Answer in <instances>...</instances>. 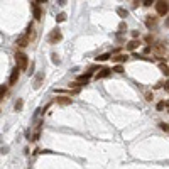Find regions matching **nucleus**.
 I'll return each mask as SVG.
<instances>
[{
  "instance_id": "6",
  "label": "nucleus",
  "mask_w": 169,
  "mask_h": 169,
  "mask_svg": "<svg viewBox=\"0 0 169 169\" xmlns=\"http://www.w3.org/2000/svg\"><path fill=\"white\" fill-rule=\"evenodd\" d=\"M110 73H112L110 68H102V69H98V73H97V76H95V78H97V80H103V78H107Z\"/></svg>"
},
{
  "instance_id": "25",
  "label": "nucleus",
  "mask_w": 169,
  "mask_h": 169,
  "mask_svg": "<svg viewBox=\"0 0 169 169\" xmlns=\"http://www.w3.org/2000/svg\"><path fill=\"white\" fill-rule=\"evenodd\" d=\"M152 98H154V95L151 93V91H147V93H145V100H149V102H151Z\"/></svg>"
},
{
  "instance_id": "5",
  "label": "nucleus",
  "mask_w": 169,
  "mask_h": 169,
  "mask_svg": "<svg viewBox=\"0 0 169 169\" xmlns=\"http://www.w3.org/2000/svg\"><path fill=\"white\" fill-rule=\"evenodd\" d=\"M31 5H32V10H34V19L39 20L41 15H42V10H41V7H39V2H31Z\"/></svg>"
},
{
  "instance_id": "23",
  "label": "nucleus",
  "mask_w": 169,
  "mask_h": 169,
  "mask_svg": "<svg viewBox=\"0 0 169 169\" xmlns=\"http://www.w3.org/2000/svg\"><path fill=\"white\" fill-rule=\"evenodd\" d=\"M51 58H53V63H54V65H59V63H61V61H59V58H58V54H56V53H53V56H51Z\"/></svg>"
},
{
  "instance_id": "18",
  "label": "nucleus",
  "mask_w": 169,
  "mask_h": 169,
  "mask_svg": "<svg viewBox=\"0 0 169 169\" xmlns=\"http://www.w3.org/2000/svg\"><path fill=\"white\" fill-rule=\"evenodd\" d=\"M168 102H159L157 103V110H164V108H168Z\"/></svg>"
},
{
  "instance_id": "28",
  "label": "nucleus",
  "mask_w": 169,
  "mask_h": 169,
  "mask_svg": "<svg viewBox=\"0 0 169 169\" xmlns=\"http://www.w3.org/2000/svg\"><path fill=\"white\" fill-rule=\"evenodd\" d=\"M151 51H152V48H151V46H145V48H144V54H147V53H151Z\"/></svg>"
},
{
  "instance_id": "15",
  "label": "nucleus",
  "mask_w": 169,
  "mask_h": 169,
  "mask_svg": "<svg viewBox=\"0 0 169 169\" xmlns=\"http://www.w3.org/2000/svg\"><path fill=\"white\" fill-rule=\"evenodd\" d=\"M156 20H157V19H156V17H152V15H149V17H147V20H145V25H147V27H152V25L156 24Z\"/></svg>"
},
{
  "instance_id": "17",
  "label": "nucleus",
  "mask_w": 169,
  "mask_h": 169,
  "mask_svg": "<svg viewBox=\"0 0 169 169\" xmlns=\"http://www.w3.org/2000/svg\"><path fill=\"white\" fill-rule=\"evenodd\" d=\"M98 61H107V59H110V53H105V54H102V56L97 58Z\"/></svg>"
},
{
  "instance_id": "7",
  "label": "nucleus",
  "mask_w": 169,
  "mask_h": 169,
  "mask_svg": "<svg viewBox=\"0 0 169 169\" xmlns=\"http://www.w3.org/2000/svg\"><path fill=\"white\" fill-rule=\"evenodd\" d=\"M19 76H20V71L15 68V69L12 71V74H10V78H8V83H10V85H15L17 81H19Z\"/></svg>"
},
{
  "instance_id": "4",
  "label": "nucleus",
  "mask_w": 169,
  "mask_h": 169,
  "mask_svg": "<svg viewBox=\"0 0 169 169\" xmlns=\"http://www.w3.org/2000/svg\"><path fill=\"white\" fill-rule=\"evenodd\" d=\"M154 51L157 53V58H164V54H166V46H164V42H157L156 46H154Z\"/></svg>"
},
{
  "instance_id": "10",
  "label": "nucleus",
  "mask_w": 169,
  "mask_h": 169,
  "mask_svg": "<svg viewBox=\"0 0 169 169\" xmlns=\"http://www.w3.org/2000/svg\"><path fill=\"white\" fill-rule=\"evenodd\" d=\"M56 102H58L59 105H63V107H66V105H71V102H73V100H71L69 97H58V98H56Z\"/></svg>"
},
{
  "instance_id": "13",
  "label": "nucleus",
  "mask_w": 169,
  "mask_h": 169,
  "mask_svg": "<svg viewBox=\"0 0 169 169\" xmlns=\"http://www.w3.org/2000/svg\"><path fill=\"white\" fill-rule=\"evenodd\" d=\"M159 69H161V71L164 73V74H166V76H168V74H169V66H168V61H166V63H161V65H159Z\"/></svg>"
},
{
  "instance_id": "1",
  "label": "nucleus",
  "mask_w": 169,
  "mask_h": 169,
  "mask_svg": "<svg viewBox=\"0 0 169 169\" xmlns=\"http://www.w3.org/2000/svg\"><path fill=\"white\" fill-rule=\"evenodd\" d=\"M15 65H17V69H19V71L27 69V66H29V58H27V54H24V53H15Z\"/></svg>"
},
{
  "instance_id": "11",
  "label": "nucleus",
  "mask_w": 169,
  "mask_h": 169,
  "mask_svg": "<svg viewBox=\"0 0 169 169\" xmlns=\"http://www.w3.org/2000/svg\"><path fill=\"white\" fill-rule=\"evenodd\" d=\"M112 61L113 63H122V61H127V56L125 54H117V56L112 58Z\"/></svg>"
},
{
  "instance_id": "12",
  "label": "nucleus",
  "mask_w": 169,
  "mask_h": 169,
  "mask_svg": "<svg viewBox=\"0 0 169 169\" xmlns=\"http://www.w3.org/2000/svg\"><path fill=\"white\" fill-rule=\"evenodd\" d=\"M139 44H140L139 41H130L129 44H127V49H129V51H135V49L139 48Z\"/></svg>"
},
{
  "instance_id": "16",
  "label": "nucleus",
  "mask_w": 169,
  "mask_h": 169,
  "mask_svg": "<svg viewBox=\"0 0 169 169\" xmlns=\"http://www.w3.org/2000/svg\"><path fill=\"white\" fill-rule=\"evenodd\" d=\"M22 105H24L22 98H19V100L15 102V110H17V112H20V110H22Z\"/></svg>"
},
{
  "instance_id": "26",
  "label": "nucleus",
  "mask_w": 169,
  "mask_h": 169,
  "mask_svg": "<svg viewBox=\"0 0 169 169\" xmlns=\"http://www.w3.org/2000/svg\"><path fill=\"white\" fill-rule=\"evenodd\" d=\"M142 4H144L145 7H151V5H152L154 2H152V0H145V2H142Z\"/></svg>"
},
{
  "instance_id": "20",
  "label": "nucleus",
  "mask_w": 169,
  "mask_h": 169,
  "mask_svg": "<svg viewBox=\"0 0 169 169\" xmlns=\"http://www.w3.org/2000/svg\"><path fill=\"white\" fill-rule=\"evenodd\" d=\"M159 125H161V129L164 130V132H166V134H168V132H169V125H168V123H166V122H161V123H159Z\"/></svg>"
},
{
  "instance_id": "9",
  "label": "nucleus",
  "mask_w": 169,
  "mask_h": 169,
  "mask_svg": "<svg viewBox=\"0 0 169 169\" xmlns=\"http://www.w3.org/2000/svg\"><path fill=\"white\" fill-rule=\"evenodd\" d=\"M17 46H20V48L29 46V37H27V36H20V37H17Z\"/></svg>"
},
{
  "instance_id": "27",
  "label": "nucleus",
  "mask_w": 169,
  "mask_h": 169,
  "mask_svg": "<svg viewBox=\"0 0 169 169\" xmlns=\"http://www.w3.org/2000/svg\"><path fill=\"white\" fill-rule=\"evenodd\" d=\"M139 34H140L139 31H132V37H134V41H135L137 37H139Z\"/></svg>"
},
{
  "instance_id": "2",
  "label": "nucleus",
  "mask_w": 169,
  "mask_h": 169,
  "mask_svg": "<svg viewBox=\"0 0 169 169\" xmlns=\"http://www.w3.org/2000/svg\"><path fill=\"white\" fill-rule=\"evenodd\" d=\"M61 39H63V34H61L59 29H53V31L49 32V36H48V42H49V44H58Z\"/></svg>"
},
{
  "instance_id": "24",
  "label": "nucleus",
  "mask_w": 169,
  "mask_h": 169,
  "mask_svg": "<svg viewBox=\"0 0 169 169\" xmlns=\"http://www.w3.org/2000/svg\"><path fill=\"white\" fill-rule=\"evenodd\" d=\"M5 86H4V85H2V86H0V100H2V97H4V95H5Z\"/></svg>"
},
{
  "instance_id": "19",
  "label": "nucleus",
  "mask_w": 169,
  "mask_h": 169,
  "mask_svg": "<svg viewBox=\"0 0 169 169\" xmlns=\"http://www.w3.org/2000/svg\"><path fill=\"white\" fill-rule=\"evenodd\" d=\"M56 20H58V22H65V20H66V14H65V12H61V14L56 17Z\"/></svg>"
},
{
  "instance_id": "21",
  "label": "nucleus",
  "mask_w": 169,
  "mask_h": 169,
  "mask_svg": "<svg viewBox=\"0 0 169 169\" xmlns=\"http://www.w3.org/2000/svg\"><path fill=\"white\" fill-rule=\"evenodd\" d=\"M112 71H115V73H123V66H122V65H117V66L112 69Z\"/></svg>"
},
{
  "instance_id": "8",
  "label": "nucleus",
  "mask_w": 169,
  "mask_h": 169,
  "mask_svg": "<svg viewBox=\"0 0 169 169\" xmlns=\"http://www.w3.org/2000/svg\"><path fill=\"white\" fill-rule=\"evenodd\" d=\"M90 76H91V73H85V74H80V76H78V80H76V83H78V85H81V83H85V85H86V83H88V80H90Z\"/></svg>"
},
{
  "instance_id": "14",
  "label": "nucleus",
  "mask_w": 169,
  "mask_h": 169,
  "mask_svg": "<svg viewBox=\"0 0 169 169\" xmlns=\"http://www.w3.org/2000/svg\"><path fill=\"white\" fill-rule=\"evenodd\" d=\"M117 14H119L122 19H125V17L129 15V12H127V10H125L123 7H117Z\"/></svg>"
},
{
  "instance_id": "29",
  "label": "nucleus",
  "mask_w": 169,
  "mask_h": 169,
  "mask_svg": "<svg viewBox=\"0 0 169 169\" xmlns=\"http://www.w3.org/2000/svg\"><path fill=\"white\" fill-rule=\"evenodd\" d=\"M8 152V147L5 145V147H2V154H7Z\"/></svg>"
},
{
  "instance_id": "3",
  "label": "nucleus",
  "mask_w": 169,
  "mask_h": 169,
  "mask_svg": "<svg viewBox=\"0 0 169 169\" xmlns=\"http://www.w3.org/2000/svg\"><path fill=\"white\" fill-rule=\"evenodd\" d=\"M154 5H156V12H157L159 15H162V17L168 15V12H169V5H168V2L161 0V2H156Z\"/></svg>"
},
{
  "instance_id": "22",
  "label": "nucleus",
  "mask_w": 169,
  "mask_h": 169,
  "mask_svg": "<svg viewBox=\"0 0 169 169\" xmlns=\"http://www.w3.org/2000/svg\"><path fill=\"white\" fill-rule=\"evenodd\" d=\"M119 31H120V32H125V31H127V24H125V22H120V25H119Z\"/></svg>"
}]
</instances>
